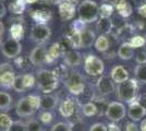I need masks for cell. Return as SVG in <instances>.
Masks as SVG:
<instances>
[{"label":"cell","mask_w":146,"mask_h":131,"mask_svg":"<svg viewBox=\"0 0 146 131\" xmlns=\"http://www.w3.org/2000/svg\"><path fill=\"white\" fill-rule=\"evenodd\" d=\"M96 29L103 35L110 34L111 31H112V29H113V25H112V22H111V18L110 19H106V18L98 19L97 24H96Z\"/></svg>","instance_id":"7402d4cb"},{"label":"cell","mask_w":146,"mask_h":131,"mask_svg":"<svg viewBox=\"0 0 146 131\" xmlns=\"http://www.w3.org/2000/svg\"><path fill=\"white\" fill-rule=\"evenodd\" d=\"M64 48L60 43H55L50 46L48 49V54H47V63H51L56 61L59 57L63 56L64 54Z\"/></svg>","instance_id":"ffe728a7"},{"label":"cell","mask_w":146,"mask_h":131,"mask_svg":"<svg viewBox=\"0 0 146 131\" xmlns=\"http://www.w3.org/2000/svg\"><path fill=\"white\" fill-rule=\"evenodd\" d=\"M79 20L84 24L96 22L99 18V6L94 0H83L78 7Z\"/></svg>","instance_id":"277c9868"},{"label":"cell","mask_w":146,"mask_h":131,"mask_svg":"<svg viewBox=\"0 0 146 131\" xmlns=\"http://www.w3.org/2000/svg\"><path fill=\"white\" fill-rule=\"evenodd\" d=\"M26 131H43V127L39 124V120L35 118H30L25 121Z\"/></svg>","instance_id":"4dcf8cb0"},{"label":"cell","mask_w":146,"mask_h":131,"mask_svg":"<svg viewBox=\"0 0 146 131\" xmlns=\"http://www.w3.org/2000/svg\"><path fill=\"white\" fill-rule=\"evenodd\" d=\"M135 61L137 65H145L146 63V51L141 50L135 56Z\"/></svg>","instance_id":"ab89813d"},{"label":"cell","mask_w":146,"mask_h":131,"mask_svg":"<svg viewBox=\"0 0 146 131\" xmlns=\"http://www.w3.org/2000/svg\"><path fill=\"white\" fill-rule=\"evenodd\" d=\"M107 131H121V129L119 126L116 125V122H111L107 126Z\"/></svg>","instance_id":"bcb514c9"},{"label":"cell","mask_w":146,"mask_h":131,"mask_svg":"<svg viewBox=\"0 0 146 131\" xmlns=\"http://www.w3.org/2000/svg\"><path fill=\"white\" fill-rule=\"evenodd\" d=\"M38 109H40V96L36 94L21 97L15 107V112L21 118L32 117Z\"/></svg>","instance_id":"7a4b0ae2"},{"label":"cell","mask_w":146,"mask_h":131,"mask_svg":"<svg viewBox=\"0 0 146 131\" xmlns=\"http://www.w3.org/2000/svg\"><path fill=\"white\" fill-rule=\"evenodd\" d=\"M96 35L95 33L90 30V29H84L81 31V46L82 48H90L92 47L95 41H96Z\"/></svg>","instance_id":"d6986e66"},{"label":"cell","mask_w":146,"mask_h":131,"mask_svg":"<svg viewBox=\"0 0 146 131\" xmlns=\"http://www.w3.org/2000/svg\"><path fill=\"white\" fill-rule=\"evenodd\" d=\"M23 80H24V84H25V87H26V91L30 90V88H32V87H34L35 83H36L35 76H34L33 74H31V73H25V74H23Z\"/></svg>","instance_id":"8d00e7d4"},{"label":"cell","mask_w":146,"mask_h":131,"mask_svg":"<svg viewBox=\"0 0 146 131\" xmlns=\"http://www.w3.org/2000/svg\"><path fill=\"white\" fill-rule=\"evenodd\" d=\"M81 112L85 117H93L98 114V108L94 102H88L81 106Z\"/></svg>","instance_id":"d4e9b609"},{"label":"cell","mask_w":146,"mask_h":131,"mask_svg":"<svg viewBox=\"0 0 146 131\" xmlns=\"http://www.w3.org/2000/svg\"><path fill=\"white\" fill-rule=\"evenodd\" d=\"M64 85L72 95L79 96L85 91V79L80 72L72 71L64 79Z\"/></svg>","instance_id":"5b68a950"},{"label":"cell","mask_w":146,"mask_h":131,"mask_svg":"<svg viewBox=\"0 0 146 131\" xmlns=\"http://www.w3.org/2000/svg\"><path fill=\"white\" fill-rule=\"evenodd\" d=\"M115 8L118 11V14L120 17H122L123 19L131 17V14L133 13V8L131 6V3L129 1H127V0H120L115 6Z\"/></svg>","instance_id":"44dd1931"},{"label":"cell","mask_w":146,"mask_h":131,"mask_svg":"<svg viewBox=\"0 0 146 131\" xmlns=\"http://www.w3.org/2000/svg\"><path fill=\"white\" fill-rule=\"evenodd\" d=\"M11 104H12L11 95L8 92L0 91V110H2V112L9 110V108L11 107Z\"/></svg>","instance_id":"484cf974"},{"label":"cell","mask_w":146,"mask_h":131,"mask_svg":"<svg viewBox=\"0 0 146 131\" xmlns=\"http://www.w3.org/2000/svg\"><path fill=\"white\" fill-rule=\"evenodd\" d=\"M78 112V103L72 97H67L59 105V112L63 118H71Z\"/></svg>","instance_id":"7c38bea8"},{"label":"cell","mask_w":146,"mask_h":131,"mask_svg":"<svg viewBox=\"0 0 146 131\" xmlns=\"http://www.w3.org/2000/svg\"><path fill=\"white\" fill-rule=\"evenodd\" d=\"M12 88L17 93H24V92H26V87H25L24 80H23V74H20L15 76V80H14Z\"/></svg>","instance_id":"1f68e13d"},{"label":"cell","mask_w":146,"mask_h":131,"mask_svg":"<svg viewBox=\"0 0 146 131\" xmlns=\"http://www.w3.org/2000/svg\"><path fill=\"white\" fill-rule=\"evenodd\" d=\"M125 115H127L125 105L121 102H119V100L110 102L108 104L107 109H106V112H105L106 118L109 119L111 122L121 121L122 119L125 117Z\"/></svg>","instance_id":"52a82bcc"},{"label":"cell","mask_w":146,"mask_h":131,"mask_svg":"<svg viewBox=\"0 0 146 131\" xmlns=\"http://www.w3.org/2000/svg\"><path fill=\"white\" fill-rule=\"evenodd\" d=\"M15 72L14 71H10L7 72L5 74L0 75V85L6 88H12L14 80H15Z\"/></svg>","instance_id":"cb8c5ba5"},{"label":"cell","mask_w":146,"mask_h":131,"mask_svg":"<svg viewBox=\"0 0 146 131\" xmlns=\"http://www.w3.org/2000/svg\"><path fill=\"white\" fill-rule=\"evenodd\" d=\"M62 1H66V2H70V3H73V5H74V3H76V2L79 1V0H62Z\"/></svg>","instance_id":"f907efd6"},{"label":"cell","mask_w":146,"mask_h":131,"mask_svg":"<svg viewBox=\"0 0 146 131\" xmlns=\"http://www.w3.org/2000/svg\"><path fill=\"white\" fill-rule=\"evenodd\" d=\"M6 14H7V8L6 6L0 1V20L1 19H3L5 17H6Z\"/></svg>","instance_id":"7dc6e473"},{"label":"cell","mask_w":146,"mask_h":131,"mask_svg":"<svg viewBox=\"0 0 146 131\" xmlns=\"http://www.w3.org/2000/svg\"><path fill=\"white\" fill-rule=\"evenodd\" d=\"M13 122L14 121L8 114L0 112V131H10Z\"/></svg>","instance_id":"4316f807"},{"label":"cell","mask_w":146,"mask_h":131,"mask_svg":"<svg viewBox=\"0 0 146 131\" xmlns=\"http://www.w3.org/2000/svg\"><path fill=\"white\" fill-rule=\"evenodd\" d=\"M38 120L44 125H50L54 120V114L48 110H42L38 115Z\"/></svg>","instance_id":"d6a6232c"},{"label":"cell","mask_w":146,"mask_h":131,"mask_svg":"<svg viewBox=\"0 0 146 131\" xmlns=\"http://www.w3.org/2000/svg\"><path fill=\"white\" fill-rule=\"evenodd\" d=\"M110 78L112 79V81L117 83V84H120L122 82L128 81L130 79V74H129V71L124 68L121 65H117L113 68L111 69L110 71Z\"/></svg>","instance_id":"2e32d148"},{"label":"cell","mask_w":146,"mask_h":131,"mask_svg":"<svg viewBox=\"0 0 146 131\" xmlns=\"http://www.w3.org/2000/svg\"><path fill=\"white\" fill-rule=\"evenodd\" d=\"M136 100L140 103L142 106L144 107L146 109V93H142V94H139V96H137V98Z\"/></svg>","instance_id":"ee69618b"},{"label":"cell","mask_w":146,"mask_h":131,"mask_svg":"<svg viewBox=\"0 0 146 131\" xmlns=\"http://www.w3.org/2000/svg\"><path fill=\"white\" fill-rule=\"evenodd\" d=\"M63 63L67 67L74 68V67H79L83 63V58L78 50H67L63 54Z\"/></svg>","instance_id":"9a60e30c"},{"label":"cell","mask_w":146,"mask_h":131,"mask_svg":"<svg viewBox=\"0 0 146 131\" xmlns=\"http://www.w3.org/2000/svg\"><path fill=\"white\" fill-rule=\"evenodd\" d=\"M14 63H15V66L19 69L26 70V69L30 68V65H31L30 57H18V58H15Z\"/></svg>","instance_id":"e575fe53"},{"label":"cell","mask_w":146,"mask_h":131,"mask_svg":"<svg viewBox=\"0 0 146 131\" xmlns=\"http://www.w3.org/2000/svg\"><path fill=\"white\" fill-rule=\"evenodd\" d=\"M47 54H48V49L45 47V45H37L35 48H33L29 56L31 63L36 67H40L47 63Z\"/></svg>","instance_id":"8fae6325"},{"label":"cell","mask_w":146,"mask_h":131,"mask_svg":"<svg viewBox=\"0 0 146 131\" xmlns=\"http://www.w3.org/2000/svg\"><path fill=\"white\" fill-rule=\"evenodd\" d=\"M22 51V45L19 39L10 37L1 45V53L8 59H15Z\"/></svg>","instance_id":"9c48e42d"},{"label":"cell","mask_w":146,"mask_h":131,"mask_svg":"<svg viewBox=\"0 0 146 131\" xmlns=\"http://www.w3.org/2000/svg\"><path fill=\"white\" fill-rule=\"evenodd\" d=\"M68 38H69V41L71 43L72 48H74V49L82 48V46H81V32L73 30L72 33L68 36Z\"/></svg>","instance_id":"f546056e"},{"label":"cell","mask_w":146,"mask_h":131,"mask_svg":"<svg viewBox=\"0 0 146 131\" xmlns=\"http://www.w3.org/2000/svg\"><path fill=\"white\" fill-rule=\"evenodd\" d=\"M10 131H26V128H25V122L21 121V120L14 121Z\"/></svg>","instance_id":"60d3db41"},{"label":"cell","mask_w":146,"mask_h":131,"mask_svg":"<svg viewBox=\"0 0 146 131\" xmlns=\"http://www.w3.org/2000/svg\"><path fill=\"white\" fill-rule=\"evenodd\" d=\"M137 12H139V14H140L141 17L146 18V2L145 3H143V5H141V6L139 7Z\"/></svg>","instance_id":"f6af8a7d"},{"label":"cell","mask_w":146,"mask_h":131,"mask_svg":"<svg viewBox=\"0 0 146 131\" xmlns=\"http://www.w3.org/2000/svg\"><path fill=\"white\" fill-rule=\"evenodd\" d=\"M139 81L132 78L129 79L128 81L122 82L120 84H118L116 87V97L117 100L121 103H127L130 104L134 100H136L139 96Z\"/></svg>","instance_id":"6da1fadb"},{"label":"cell","mask_w":146,"mask_h":131,"mask_svg":"<svg viewBox=\"0 0 146 131\" xmlns=\"http://www.w3.org/2000/svg\"><path fill=\"white\" fill-rule=\"evenodd\" d=\"M58 105V97L52 94H44L40 96V110H54Z\"/></svg>","instance_id":"e0dca14e"},{"label":"cell","mask_w":146,"mask_h":131,"mask_svg":"<svg viewBox=\"0 0 146 131\" xmlns=\"http://www.w3.org/2000/svg\"><path fill=\"white\" fill-rule=\"evenodd\" d=\"M59 10V15L62 21H70L74 18V15L78 12V9L75 8V5L66 2V1H61L58 7Z\"/></svg>","instance_id":"5bb4252c"},{"label":"cell","mask_w":146,"mask_h":131,"mask_svg":"<svg viewBox=\"0 0 146 131\" xmlns=\"http://www.w3.org/2000/svg\"><path fill=\"white\" fill-rule=\"evenodd\" d=\"M83 68L86 74L91 76H100L103 75L105 71V63L103 59H100L94 54H88L84 58L83 63Z\"/></svg>","instance_id":"8992f818"},{"label":"cell","mask_w":146,"mask_h":131,"mask_svg":"<svg viewBox=\"0 0 146 131\" xmlns=\"http://www.w3.org/2000/svg\"><path fill=\"white\" fill-rule=\"evenodd\" d=\"M134 78L143 84H146V63L137 65L134 68Z\"/></svg>","instance_id":"83f0119b"},{"label":"cell","mask_w":146,"mask_h":131,"mask_svg":"<svg viewBox=\"0 0 146 131\" xmlns=\"http://www.w3.org/2000/svg\"><path fill=\"white\" fill-rule=\"evenodd\" d=\"M50 131H73L72 130V124L68 121H60L57 122L51 127Z\"/></svg>","instance_id":"836d02e7"},{"label":"cell","mask_w":146,"mask_h":131,"mask_svg":"<svg viewBox=\"0 0 146 131\" xmlns=\"http://www.w3.org/2000/svg\"><path fill=\"white\" fill-rule=\"evenodd\" d=\"M113 11H115V7L113 6L107 5V3H103L99 7V17L100 18L110 19L113 15Z\"/></svg>","instance_id":"f1b7e54d"},{"label":"cell","mask_w":146,"mask_h":131,"mask_svg":"<svg viewBox=\"0 0 146 131\" xmlns=\"http://www.w3.org/2000/svg\"><path fill=\"white\" fill-rule=\"evenodd\" d=\"M130 44L133 46V48H141V47H143L146 43V39L143 36H141V35H135L133 37L131 38L130 41Z\"/></svg>","instance_id":"d590c367"},{"label":"cell","mask_w":146,"mask_h":131,"mask_svg":"<svg viewBox=\"0 0 146 131\" xmlns=\"http://www.w3.org/2000/svg\"><path fill=\"white\" fill-rule=\"evenodd\" d=\"M50 36H51L50 27L43 23H37L31 30L30 38L32 39V42L38 45H44L46 42H48Z\"/></svg>","instance_id":"ba28073f"},{"label":"cell","mask_w":146,"mask_h":131,"mask_svg":"<svg viewBox=\"0 0 146 131\" xmlns=\"http://www.w3.org/2000/svg\"><path fill=\"white\" fill-rule=\"evenodd\" d=\"M36 83L38 90L44 94H50L59 85V78L56 73L48 69H40L36 73Z\"/></svg>","instance_id":"3957f363"},{"label":"cell","mask_w":146,"mask_h":131,"mask_svg":"<svg viewBox=\"0 0 146 131\" xmlns=\"http://www.w3.org/2000/svg\"><path fill=\"white\" fill-rule=\"evenodd\" d=\"M94 46H95V48H96L97 51L102 53V54H105L107 50L109 49V47H110L109 38L107 37L106 35L100 34V35L97 36V38H96Z\"/></svg>","instance_id":"603a6c76"},{"label":"cell","mask_w":146,"mask_h":131,"mask_svg":"<svg viewBox=\"0 0 146 131\" xmlns=\"http://www.w3.org/2000/svg\"><path fill=\"white\" fill-rule=\"evenodd\" d=\"M116 87L117 86L115 85V82L112 81L110 75H100L96 82V90H97L98 94L102 96H107V95H110L113 92H116Z\"/></svg>","instance_id":"30bf717a"},{"label":"cell","mask_w":146,"mask_h":131,"mask_svg":"<svg viewBox=\"0 0 146 131\" xmlns=\"http://www.w3.org/2000/svg\"><path fill=\"white\" fill-rule=\"evenodd\" d=\"M140 129H141V131H146V118L143 119V120L141 121Z\"/></svg>","instance_id":"681fc988"},{"label":"cell","mask_w":146,"mask_h":131,"mask_svg":"<svg viewBox=\"0 0 146 131\" xmlns=\"http://www.w3.org/2000/svg\"><path fill=\"white\" fill-rule=\"evenodd\" d=\"M10 71H14L13 70V65H11L10 63H0V75L5 74L7 72H10Z\"/></svg>","instance_id":"f35d334b"},{"label":"cell","mask_w":146,"mask_h":131,"mask_svg":"<svg viewBox=\"0 0 146 131\" xmlns=\"http://www.w3.org/2000/svg\"><path fill=\"white\" fill-rule=\"evenodd\" d=\"M90 131H107V125H105L103 122H96L92 125Z\"/></svg>","instance_id":"b9f144b4"},{"label":"cell","mask_w":146,"mask_h":131,"mask_svg":"<svg viewBox=\"0 0 146 131\" xmlns=\"http://www.w3.org/2000/svg\"><path fill=\"white\" fill-rule=\"evenodd\" d=\"M119 1L120 0H103V3H107V5H111L115 7Z\"/></svg>","instance_id":"c3c4849f"},{"label":"cell","mask_w":146,"mask_h":131,"mask_svg":"<svg viewBox=\"0 0 146 131\" xmlns=\"http://www.w3.org/2000/svg\"><path fill=\"white\" fill-rule=\"evenodd\" d=\"M124 130L125 131H139V127L136 126V124L134 121H128L124 125Z\"/></svg>","instance_id":"7bdbcfd3"},{"label":"cell","mask_w":146,"mask_h":131,"mask_svg":"<svg viewBox=\"0 0 146 131\" xmlns=\"http://www.w3.org/2000/svg\"><path fill=\"white\" fill-rule=\"evenodd\" d=\"M128 116L134 122L142 121L146 116V109L141 105L137 100L130 103L128 106Z\"/></svg>","instance_id":"4fadbf2b"},{"label":"cell","mask_w":146,"mask_h":131,"mask_svg":"<svg viewBox=\"0 0 146 131\" xmlns=\"http://www.w3.org/2000/svg\"><path fill=\"white\" fill-rule=\"evenodd\" d=\"M22 35H23V27L20 24L13 25L12 27H11V37L20 41V37Z\"/></svg>","instance_id":"74e56055"},{"label":"cell","mask_w":146,"mask_h":131,"mask_svg":"<svg viewBox=\"0 0 146 131\" xmlns=\"http://www.w3.org/2000/svg\"><path fill=\"white\" fill-rule=\"evenodd\" d=\"M134 48L133 46L130 44V42H124L122 43L117 51V55L118 57L121 59V60H131L134 57Z\"/></svg>","instance_id":"ac0fdd59"}]
</instances>
